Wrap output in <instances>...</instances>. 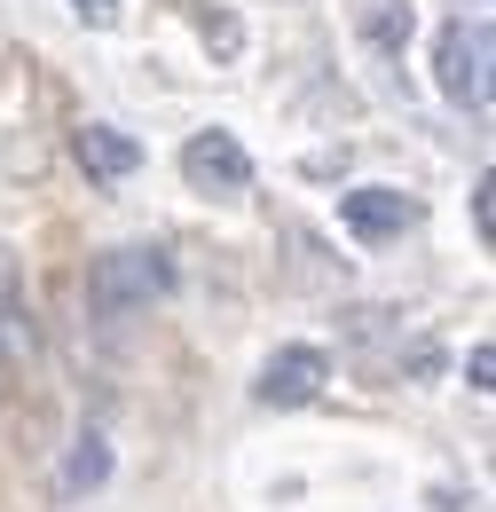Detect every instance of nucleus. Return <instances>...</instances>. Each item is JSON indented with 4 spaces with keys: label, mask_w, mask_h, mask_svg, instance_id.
<instances>
[{
    "label": "nucleus",
    "mask_w": 496,
    "mask_h": 512,
    "mask_svg": "<svg viewBox=\"0 0 496 512\" xmlns=\"http://www.w3.org/2000/svg\"><path fill=\"white\" fill-rule=\"evenodd\" d=\"M339 229H347L355 245H394L402 229H418V197L386 190V182H363V190L339 197Z\"/></svg>",
    "instance_id": "5"
},
{
    "label": "nucleus",
    "mask_w": 496,
    "mask_h": 512,
    "mask_svg": "<svg viewBox=\"0 0 496 512\" xmlns=\"http://www.w3.org/2000/svg\"><path fill=\"white\" fill-rule=\"evenodd\" d=\"M166 284H174V268L158 245H111L87 268V308L103 323H119V316H142L150 300H166Z\"/></svg>",
    "instance_id": "1"
},
{
    "label": "nucleus",
    "mask_w": 496,
    "mask_h": 512,
    "mask_svg": "<svg viewBox=\"0 0 496 512\" xmlns=\"http://www.w3.org/2000/svg\"><path fill=\"white\" fill-rule=\"evenodd\" d=\"M71 158L87 166V182H126L134 166H142V142L119 127H103V119H87V127L71 134Z\"/></svg>",
    "instance_id": "6"
},
{
    "label": "nucleus",
    "mask_w": 496,
    "mask_h": 512,
    "mask_svg": "<svg viewBox=\"0 0 496 512\" xmlns=\"http://www.w3.org/2000/svg\"><path fill=\"white\" fill-rule=\"evenodd\" d=\"M355 24H363V40H371L378 56H402L410 48V0H363Z\"/></svg>",
    "instance_id": "9"
},
{
    "label": "nucleus",
    "mask_w": 496,
    "mask_h": 512,
    "mask_svg": "<svg viewBox=\"0 0 496 512\" xmlns=\"http://www.w3.org/2000/svg\"><path fill=\"white\" fill-rule=\"evenodd\" d=\"M426 505H434V512H481V497H473V489H434Z\"/></svg>",
    "instance_id": "13"
},
{
    "label": "nucleus",
    "mask_w": 496,
    "mask_h": 512,
    "mask_svg": "<svg viewBox=\"0 0 496 512\" xmlns=\"http://www.w3.org/2000/svg\"><path fill=\"white\" fill-rule=\"evenodd\" d=\"M465 371H473V394H489V371H496V347H489V339L473 347V363H465Z\"/></svg>",
    "instance_id": "14"
},
{
    "label": "nucleus",
    "mask_w": 496,
    "mask_h": 512,
    "mask_svg": "<svg viewBox=\"0 0 496 512\" xmlns=\"http://www.w3.org/2000/svg\"><path fill=\"white\" fill-rule=\"evenodd\" d=\"M182 182L205 197H237V190H252V150L229 127H197L182 142Z\"/></svg>",
    "instance_id": "4"
},
{
    "label": "nucleus",
    "mask_w": 496,
    "mask_h": 512,
    "mask_svg": "<svg viewBox=\"0 0 496 512\" xmlns=\"http://www.w3.org/2000/svg\"><path fill=\"white\" fill-rule=\"evenodd\" d=\"M489 56H496V32L489 16H449L434 32V87L457 103V111H489Z\"/></svg>",
    "instance_id": "2"
},
{
    "label": "nucleus",
    "mask_w": 496,
    "mask_h": 512,
    "mask_svg": "<svg viewBox=\"0 0 496 512\" xmlns=\"http://www.w3.org/2000/svg\"><path fill=\"white\" fill-rule=\"evenodd\" d=\"M32 363V316H24V284L0 253V371H24Z\"/></svg>",
    "instance_id": "7"
},
{
    "label": "nucleus",
    "mask_w": 496,
    "mask_h": 512,
    "mask_svg": "<svg viewBox=\"0 0 496 512\" xmlns=\"http://www.w3.org/2000/svg\"><path fill=\"white\" fill-rule=\"evenodd\" d=\"M103 481H111V442H103V434H79V442H71V457H63V497H87V489H103Z\"/></svg>",
    "instance_id": "8"
},
{
    "label": "nucleus",
    "mask_w": 496,
    "mask_h": 512,
    "mask_svg": "<svg viewBox=\"0 0 496 512\" xmlns=\"http://www.w3.org/2000/svg\"><path fill=\"white\" fill-rule=\"evenodd\" d=\"M323 386H331V355H323L315 339H292V347H276V355L260 363L252 402H260V410H308Z\"/></svg>",
    "instance_id": "3"
},
{
    "label": "nucleus",
    "mask_w": 496,
    "mask_h": 512,
    "mask_svg": "<svg viewBox=\"0 0 496 512\" xmlns=\"http://www.w3.org/2000/svg\"><path fill=\"white\" fill-rule=\"evenodd\" d=\"M71 16H79L87 32H111V24H119V0H71Z\"/></svg>",
    "instance_id": "11"
},
{
    "label": "nucleus",
    "mask_w": 496,
    "mask_h": 512,
    "mask_svg": "<svg viewBox=\"0 0 496 512\" xmlns=\"http://www.w3.org/2000/svg\"><path fill=\"white\" fill-rule=\"evenodd\" d=\"M197 32H205V48H213V56H237V48H245V24H237V16H221V8H197Z\"/></svg>",
    "instance_id": "10"
},
{
    "label": "nucleus",
    "mask_w": 496,
    "mask_h": 512,
    "mask_svg": "<svg viewBox=\"0 0 496 512\" xmlns=\"http://www.w3.org/2000/svg\"><path fill=\"white\" fill-rule=\"evenodd\" d=\"M496 182H489V174H481V182H473V221H481V245H489V237H496Z\"/></svg>",
    "instance_id": "12"
}]
</instances>
